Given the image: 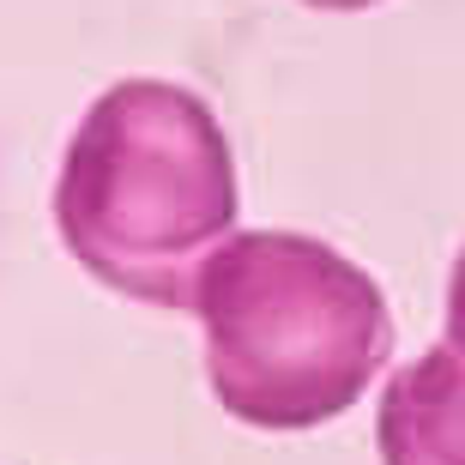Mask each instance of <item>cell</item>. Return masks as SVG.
Returning a JSON list of instances; mask_svg holds the SVG:
<instances>
[{
  "label": "cell",
  "mask_w": 465,
  "mask_h": 465,
  "mask_svg": "<svg viewBox=\"0 0 465 465\" xmlns=\"http://www.w3.org/2000/svg\"><path fill=\"white\" fill-rule=\"evenodd\" d=\"M441 345H453L465 357V254L453 260V284H448V339Z\"/></svg>",
  "instance_id": "obj_4"
},
{
  "label": "cell",
  "mask_w": 465,
  "mask_h": 465,
  "mask_svg": "<svg viewBox=\"0 0 465 465\" xmlns=\"http://www.w3.org/2000/svg\"><path fill=\"white\" fill-rule=\"evenodd\" d=\"M188 302L206 327L212 393L254 430L332 423L393 351V314L375 278L291 230H248L212 248Z\"/></svg>",
  "instance_id": "obj_1"
},
{
  "label": "cell",
  "mask_w": 465,
  "mask_h": 465,
  "mask_svg": "<svg viewBox=\"0 0 465 465\" xmlns=\"http://www.w3.org/2000/svg\"><path fill=\"white\" fill-rule=\"evenodd\" d=\"M230 218V152L200 97L134 79L85 115L61 182V236L104 284L170 309L188 302Z\"/></svg>",
  "instance_id": "obj_2"
},
{
  "label": "cell",
  "mask_w": 465,
  "mask_h": 465,
  "mask_svg": "<svg viewBox=\"0 0 465 465\" xmlns=\"http://www.w3.org/2000/svg\"><path fill=\"white\" fill-rule=\"evenodd\" d=\"M381 465H465V357L430 345L381 393Z\"/></svg>",
  "instance_id": "obj_3"
},
{
  "label": "cell",
  "mask_w": 465,
  "mask_h": 465,
  "mask_svg": "<svg viewBox=\"0 0 465 465\" xmlns=\"http://www.w3.org/2000/svg\"><path fill=\"white\" fill-rule=\"evenodd\" d=\"M309 6H327V13H357V6H375V0H309Z\"/></svg>",
  "instance_id": "obj_5"
}]
</instances>
